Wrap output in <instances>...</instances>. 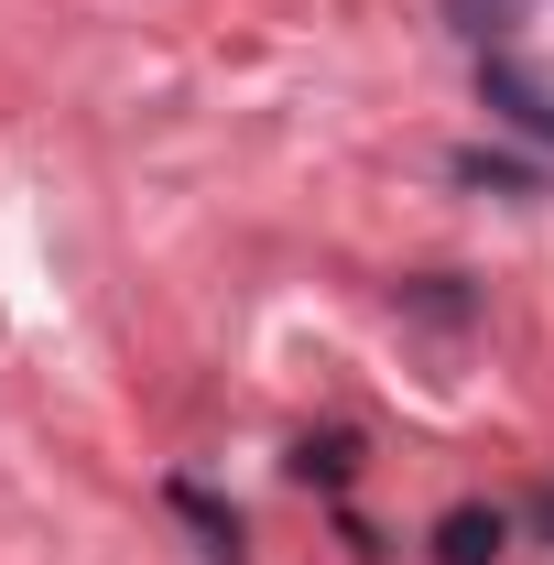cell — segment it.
<instances>
[{
  "mask_svg": "<svg viewBox=\"0 0 554 565\" xmlns=\"http://www.w3.org/2000/svg\"><path fill=\"white\" fill-rule=\"evenodd\" d=\"M522 11H533V0H446V22H457L468 44H489V33H511Z\"/></svg>",
  "mask_w": 554,
  "mask_h": 565,
  "instance_id": "obj_3",
  "label": "cell"
},
{
  "mask_svg": "<svg viewBox=\"0 0 554 565\" xmlns=\"http://www.w3.org/2000/svg\"><path fill=\"white\" fill-rule=\"evenodd\" d=\"M544 533H554V490H544Z\"/></svg>",
  "mask_w": 554,
  "mask_h": 565,
  "instance_id": "obj_6",
  "label": "cell"
},
{
  "mask_svg": "<svg viewBox=\"0 0 554 565\" xmlns=\"http://www.w3.org/2000/svg\"><path fill=\"white\" fill-rule=\"evenodd\" d=\"M174 511H185V522L207 533V555H239V522H228V511H217L207 490H174Z\"/></svg>",
  "mask_w": 554,
  "mask_h": 565,
  "instance_id": "obj_4",
  "label": "cell"
},
{
  "mask_svg": "<svg viewBox=\"0 0 554 565\" xmlns=\"http://www.w3.org/2000/svg\"><path fill=\"white\" fill-rule=\"evenodd\" d=\"M479 87H489V109H511V120H522L533 141H554V98H544V87H533L522 66H511V55H489V66H479Z\"/></svg>",
  "mask_w": 554,
  "mask_h": 565,
  "instance_id": "obj_2",
  "label": "cell"
},
{
  "mask_svg": "<svg viewBox=\"0 0 554 565\" xmlns=\"http://www.w3.org/2000/svg\"><path fill=\"white\" fill-rule=\"evenodd\" d=\"M500 544H511V522H500V511H479V500L435 522V565H489Z\"/></svg>",
  "mask_w": 554,
  "mask_h": 565,
  "instance_id": "obj_1",
  "label": "cell"
},
{
  "mask_svg": "<svg viewBox=\"0 0 554 565\" xmlns=\"http://www.w3.org/2000/svg\"><path fill=\"white\" fill-rule=\"evenodd\" d=\"M457 174H468V185H533V174H522V163H500V152H457Z\"/></svg>",
  "mask_w": 554,
  "mask_h": 565,
  "instance_id": "obj_5",
  "label": "cell"
}]
</instances>
